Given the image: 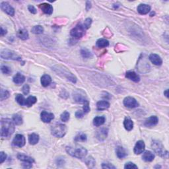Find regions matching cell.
<instances>
[{
  "instance_id": "obj_1",
  "label": "cell",
  "mask_w": 169,
  "mask_h": 169,
  "mask_svg": "<svg viewBox=\"0 0 169 169\" xmlns=\"http://www.w3.org/2000/svg\"><path fill=\"white\" fill-rule=\"evenodd\" d=\"M15 132V123L8 118L1 120V137L3 138H9Z\"/></svg>"
},
{
  "instance_id": "obj_2",
  "label": "cell",
  "mask_w": 169,
  "mask_h": 169,
  "mask_svg": "<svg viewBox=\"0 0 169 169\" xmlns=\"http://www.w3.org/2000/svg\"><path fill=\"white\" fill-rule=\"evenodd\" d=\"M66 150L69 155L77 159H83L87 154V150L82 146H68Z\"/></svg>"
},
{
  "instance_id": "obj_3",
  "label": "cell",
  "mask_w": 169,
  "mask_h": 169,
  "mask_svg": "<svg viewBox=\"0 0 169 169\" xmlns=\"http://www.w3.org/2000/svg\"><path fill=\"white\" fill-rule=\"evenodd\" d=\"M151 147L159 156L167 159L168 156V152L164 149V147L161 141L155 140L151 143Z\"/></svg>"
},
{
  "instance_id": "obj_4",
  "label": "cell",
  "mask_w": 169,
  "mask_h": 169,
  "mask_svg": "<svg viewBox=\"0 0 169 169\" xmlns=\"http://www.w3.org/2000/svg\"><path fill=\"white\" fill-rule=\"evenodd\" d=\"M51 132L54 136L56 137H63L65 136L67 132V127L64 124L56 123L52 126Z\"/></svg>"
},
{
  "instance_id": "obj_5",
  "label": "cell",
  "mask_w": 169,
  "mask_h": 169,
  "mask_svg": "<svg viewBox=\"0 0 169 169\" xmlns=\"http://www.w3.org/2000/svg\"><path fill=\"white\" fill-rule=\"evenodd\" d=\"M85 31L86 29L84 27L83 24H79L75 26L73 29H72L70 32V34L74 39H79L85 34Z\"/></svg>"
},
{
  "instance_id": "obj_6",
  "label": "cell",
  "mask_w": 169,
  "mask_h": 169,
  "mask_svg": "<svg viewBox=\"0 0 169 169\" xmlns=\"http://www.w3.org/2000/svg\"><path fill=\"white\" fill-rule=\"evenodd\" d=\"M1 57L5 59H21V57H19L14 52L9 50H3L1 51Z\"/></svg>"
},
{
  "instance_id": "obj_7",
  "label": "cell",
  "mask_w": 169,
  "mask_h": 169,
  "mask_svg": "<svg viewBox=\"0 0 169 169\" xmlns=\"http://www.w3.org/2000/svg\"><path fill=\"white\" fill-rule=\"evenodd\" d=\"M124 104L126 107L129 108H134L139 106V103H137L136 100H135L134 98L131 97H126L125 99H124Z\"/></svg>"
},
{
  "instance_id": "obj_8",
  "label": "cell",
  "mask_w": 169,
  "mask_h": 169,
  "mask_svg": "<svg viewBox=\"0 0 169 169\" xmlns=\"http://www.w3.org/2000/svg\"><path fill=\"white\" fill-rule=\"evenodd\" d=\"M26 143L25 137L21 134H17L13 140V144L18 147H23Z\"/></svg>"
},
{
  "instance_id": "obj_9",
  "label": "cell",
  "mask_w": 169,
  "mask_h": 169,
  "mask_svg": "<svg viewBox=\"0 0 169 169\" xmlns=\"http://www.w3.org/2000/svg\"><path fill=\"white\" fill-rule=\"evenodd\" d=\"M1 9L2 11L6 13L7 14L10 15V16H14L15 15V9L12 6H11L7 2H1Z\"/></svg>"
},
{
  "instance_id": "obj_10",
  "label": "cell",
  "mask_w": 169,
  "mask_h": 169,
  "mask_svg": "<svg viewBox=\"0 0 169 169\" xmlns=\"http://www.w3.org/2000/svg\"><path fill=\"white\" fill-rule=\"evenodd\" d=\"M145 145L144 141H142V140H139L135 144L133 151H134V153L135 155H140L141 153L143 152L144 150H145Z\"/></svg>"
},
{
  "instance_id": "obj_11",
  "label": "cell",
  "mask_w": 169,
  "mask_h": 169,
  "mask_svg": "<svg viewBox=\"0 0 169 169\" xmlns=\"http://www.w3.org/2000/svg\"><path fill=\"white\" fill-rule=\"evenodd\" d=\"M41 118L42 121L44 122V123H50L52 120H54V114H52V113L43 111V112H41Z\"/></svg>"
},
{
  "instance_id": "obj_12",
  "label": "cell",
  "mask_w": 169,
  "mask_h": 169,
  "mask_svg": "<svg viewBox=\"0 0 169 169\" xmlns=\"http://www.w3.org/2000/svg\"><path fill=\"white\" fill-rule=\"evenodd\" d=\"M108 133V128H102L101 130L97 131L96 137L99 141H104V140L107 137Z\"/></svg>"
},
{
  "instance_id": "obj_13",
  "label": "cell",
  "mask_w": 169,
  "mask_h": 169,
  "mask_svg": "<svg viewBox=\"0 0 169 169\" xmlns=\"http://www.w3.org/2000/svg\"><path fill=\"white\" fill-rule=\"evenodd\" d=\"M158 122H159V119H158L156 116H152L149 117L148 119L146 120L144 125L147 127V128L148 127L149 128H151V127L156 126Z\"/></svg>"
},
{
  "instance_id": "obj_14",
  "label": "cell",
  "mask_w": 169,
  "mask_h": 169,
  "mask_svg": "<svg viewBox=\"0 0 169 169\" xmlns=\"http://www.w3.org/2000/svg\"><path fill=\"white\" fill-rule=\"evenodd\" d=\"M39 7L45 14L47 15H52L53 13V10H54L53 7L50 4L46 3H44L39 5Z\"/></svg>"
},
{
  "instance_id": "obj_15",
  "label": "cell",
  "mask_w": 169,
  "mask_h": 169,
  "mask_svg": "<svg viewBox=\"0 0 169 169\" xmlns=\"http://www.w3.org/2000/svg\"><path fill=\"white\" fill-rule=\"evenodd\" d=\"M149 59L155 66H161L163 64L161 57L156 54H151L149 57Z\"/></svg>"
},
{
  "instance_id": "obj_16",
  "label": "cell",
  "mask_w": 169,
  "mask_h": 169,
  "mask_svg": "<svg viewBox=\"0 0 169 169\" xmlns=\"http://www.w3.org/2000/svg\"><path fill=\"white\" fill-rule=\"evenodd\" d=\"M151 11V7L147 4H140L137 7V11L141 15H146Z\"/></svg>"
},
{
  "instance_id": "obj_17",
  "label": "cell",
  "mask_w": 169,
  "mask_h": 169,
  "mask_svg": "<svg viewBox=\"0 0 169 169\" xmlns=\"http://www.w3.org/2000/svg\"><path fill=\"white\" fill-rule=\"evenodd\" d=\"M126 77L135 83H138L140 81V77L136 73L134 72H128L126 73Z\"/></svg>"
},
{
  "instance_id": "obj_18",
  "label": "cell",
  "mask_w": 169,
  "mask_h": 169,
  "mask_svg": "<svg viewBox=\"0 0 169 169\" xmlns=\"http://www.w3.org/2000/svg\"><path fill=\"white\" fill-rule=\"evenodd\" d=\"M17 159L20 160V161L24 162L25 163L32 164L33 163H34V160L33 158L27 156L26 155L21 154V153H19V154L17 155Z\"/></svg>"
},
{
  "instance_id": "obj_19",
  "label": "cell",
  "mask_w": 169,
  "mask_h": 169,
  "mask_svg": "<svg viewBox=\"0 0 169 169\" xmlns=\"http://www.w3.org/2000/svg\"><path fill=\"white\" fill-rule=\"evenodd\" d=\"M142 159L145 162H151L155 159V155L150 151H146L144 152Z\"/></svg>"
},
{
  "instance_id": "obj_20",
  "label": "cell",
  "mask_w": 169,
  "mask_h": 169,
  "mask_svg": "<svg viewBox=\"0 0 169 169\" xmlns=\"http://www.w3.org/2000/svg\"><path fill=\"white\" fill-rule=\"evenodd\" d=\"M41 82L42 86L44 87H46L50 85L51 82H52V78H51V77L49 75L45 74L42 75L41 79Z\"/></svg>"
},
{
  "instance_id": "obj_21",
  "label": "cell",
  "mask_w": 169,
  "mask_h": 169,
  "mask_svg": "<svg viewBox=\"0 0 169 169\" xmlns=\"http://www.w3.org/2000/svg\"><path fill=\"white\" fill-rule=\"evenodd\" d=\"M13 81L15 84H21L25 81V77L21 74V73H17V74L13 77Z\"/></svg>"
},
{
  "instance_id": "obj_22",
  "label": "cell",
  "mask_w": 169,
  "mask_h": 169,
  "mask_svg": "<svg viewBox=\"0 0 169 169\" xmlns=\"http://www.w3.org/2000/svg\"><path fill=\"white\" fill-rule=\"evenodd\" d=\"M97 109L99 110H104L110 107V103L106 101H101L97 104Z\"/></svg>"
},
{
  "instance_id": "obj_23",
  "label": "cell",
  "mask_w": 169,
  "mask_h": 169,
  "mask_svg": "<svg viewBox=\"0 0 169 169\" xmlns=\"http://www.w3.org/2000/svg\"><path fill=\"white\" fill-rule=\"evenodd\" d=\"M39 135L37 133H31L28 136V142L30 145H36V144L39 141Z\"/></svg>"
},
{
  "instance_id": "obj_24",
  "label": "cell",
  "mask_w": 169,
  "mask_h": 169,
  "mask_svg": "<svg viewBox=\"0 0 169 169\" xmlns=\"http://www.w3.org/2000/svg\"><path fill=\"white\" fill-rule=\"evenodd\" d=\"M116 155L119 159H122L127 156V153L124 147L122 146H118L116 148Z\"/></svg>"
},
{
  "instance_id": "obj_25",
  "label": "cell",
  "mask_w": 169,
  "mask_h": 169,
  "mask_svg": "<svg viewBox=\"0 0 169 169\" xmlns=\"http://www.w3.org/2000/svg\"><path fill=\"white\" fill-rule=\"evenodd\" d=\"M124 126L126 130L131 131L133 128V122L130 118L126 117L124 121Z\"/></svg>"
},
{
  "instance_id": "obj_26",
  "label": "cell",
  "mask_w": 169,
  "mask_h": 169,
  "mask_svg": "<svg viewBox=\"0 0 169 169\" xmlns=\"http://www.w3.org/2000/svg\"><path fill=\"white\" fill-rule=\"evenodd\" d=\"M17 37H18L20 39L23 40V41H26L28 39V31L26 29H20L18 32H17Z\"/></svg>"
},
{
  "instance_id": "obj_27",
  "label": "cell",
  "mask_w": 169,
  "mask_h": 169,
  "mask_svg": "<svg viewBox=\"0 0 169 169\" xmlns=\"http://www.w3.org/2000/svg\"><path fill=\"white\" fill-rule=\"evenodd\" d=\"M105 120L106 118L104 116H97L93 120V124L97 127L101 126L104 124Z\"/></svg>"
},
{
  "instance_id": "obj_28",
  "label": "cell",
  "mask_w": 169,
  "mask_h": 169,
  "mask_svg": "<svg viewBox=\"0 0 169 169\" xmlns=\"http://www.w3.org/2000/svg\"><path fill=\"white\" fill-rule=\"evenodd\" d=\"M73 99L75 101L79 103H84L87 101V99L84 98L83 95H82L79 93H75L73 94Z\"/></svg>"
},
{
  "instance_id": "obj_29",
  "label": "cell",
  "mask_w": 169,
  "mask_h": 169,
  "mask_svg": "<svg viewBox=\"0 0 169 169\" xmlns=\"http://www.w3.org/2000/svg\"><path fill=\"white\" fill-rule=\"evenodd\" d=\"M96 45L99 48H106L109 46V42L106 39H100L97 41Z\"/></svg>"
},
{
  "instance_id": "obj_30",
  "label": "cell",
  "mask_w": 169,
  "mask_h": 169,
  "mask_svg": "<svg viewBox=\"0 0 169 169\" xmlns=\"http://www.w3.org/2000/svg\"><path fill=\"white\" fill-rule=\"evenodd\" d=\"M37 101V99L36 97L29 96L27 99H26L25 106H27V107H30V106H32L33 104L36 103Z\"/></svg>"
},
{
  "instance_id": "obj_31",
  "label": "cell",
  "mask_w": 169,
  "mask_h": 169,
  "mask_svg": "<svg viewBox=\"0 0 169 169\" xmlns=\"http://www.w3.org/2000/svg\"><path fill=\"white\" fill-rule=\"evenodd\" d=\"M13 121L15 123V125H17V126L21 125L23 122V118H22L21 116L18 114H14L13 116Z\"/></svg>"
},
{
  "instance_id": "obj_32",
  "label": "cell",
  "mask_w": 169,
  "mask_h": 169,
  "mask_svg": "<svg viewBox=\"0 0 169 169\" xmlns=\"http://www.w3.org/2000/svg\"><path fill=\"white\" fill-rule=\"evenodd\" d=\"M81 54L84 58H91L93 57V54L88 49L82 48L81 50Z\"/></svg>"
},
{
  "instance_id": "obj_33",
  "label": "cell",
  "mask_w": 169,
  "mask_h": 169,
  "mask_svg": "<svg viewBox=\"0 0 169 169\" xmlns=\"http://www.w3.org/2000/svg\"><path fill=\"white\" fill-rule=\"evenodd\" d=\"M31 31H32L33 34H42L44 32V28L41 25H37V26H34V27L31 29Z\"/></svg>"
},
{
  "instance_id": "obj_34",
  "label": "cell",
  "mask_w": 169,
  "mask_h": 169,
  "mask_svg": "<svg viewBox=\"0 0 169 169\" xmlns=\"http://www.w3.org/2000/svg\"><path fill=\"white\" fill-rule=\"evenodd\" d=\"M15 100L21 106H25L26 99H24V97L22 95L17 94L15 97Z\"/></svg>"
},
{
  "instance_id": "obj_35",
  "label": "cell",
  "mask_w": 169,
  "mask_h": 169,
  "mask_svg": "<svg viewBox=\"0 0 169 169\" xmlns=\"http://www.w3.org/2000/svg\"><path fill=\"white\" fill-rule=\"evenodd\" d=\"M87 135L83 133H79L75 137V141L77 142H84L87 141Z\"/></svg>"
},
{
  "instance_id": "obj_36",
  "label": "cell",
  "mask_w": 169,
  "mask_h": 169,
  "mask_svg": "<svg viewBox=\"0 0 169 169\" xmlns=\"http://www.w3.org/2000/svg\"><path fill=\"white\" fill-rule=\"evenodd\" d=\"M9 96H10V93L7 90L1 89V93H0V100H1V101L8 99V98L9 97Z\"/></svg>"
},
{
  "instance_id": "obj_37",
  "label": "cell",
  "mask_w": 169,
  "mask_h": 169,
  "mask_svg": "<svg viewBox=\"0 0 169 169\" xmlns=\"http://www.w3.org/2000/svg\"><path fill=\"white\" fill-rule=\"evenodd\" d=\"M85 163L88 166L89 168H93L95 165V160L92 157H89L87 159L85 160Z\"/></svg>"
},
{
  "instance_id": "obj_38",
  "label": "cell",
  "mask_w": 169,
  "mask_h": 169,
  "mask_svg": "<svg viewBox=\"0 0 169 169\" xmlns=\"http://www.w3.org/2000/svg\"><path fill=\"white\" fill-rule=\"evenodd\" d=\"M70 118V114L68 111H64L60 116V119L62 122H66Z\"/></svg>"
},
{
  "instance_id": "obj_39",
  "label": "cell",
  "mask_w": 169,
  "mask_h": 169,
  "mask_svg": "<svg viewBox=\"0 0 169 169\" xmlns=\"http://www.w3.org/2000/svg\"><path fill=\"white\" fill-rule=\"evenodd\" d=\"M1 72L5 75H9L10 73H11V69L6 66H1Z\"/></svg>"
},
{
  "instance_id": "obj_40",
  "label": "cell",
  "mask_w": 169,
  "mask_h": 169,
  "mask_svg": "<svg viewBox=\"0 0 169 169\" xmlns=\"http://www.w3.org/2000/svg\"><path fill=\"white\" fill-rule=\"evenodd\" d=\"M22 91H23V93L24 95H28L30 92L29 85H28V84H24V86L23 87V89H22Z\"/></svg>"
},
{
  "instance_id": "obj_41",
  "label": "cell",
  "mask_w": 169,
  "mask_h": 169,
  "mask_svg": "<svg viewBox=\"0 0 169 169\" xmlns=\"http://www.w3.org/2000/svg\"><path fill=\"white\" fill-rule=\"evenodd\" d=\"M91 23H92V19L90 18H87L84 21L83 26L85 28V29H88V28L90 27Z\"/></svg>"
},
{
  "instance_id": "obj_42",
  "label": "cell",
  "mask_w": 169,
  "mask_h": 169,
  "mask_svg": "<svg viewBox=\"0 0 169 169\" xmlns=\"http://www.w3.org/2000/svg\"><path fill=\"white\" fill-rule=\"evenodd\" d=\"M90 111V107H89V103L88 101L84 103L83 106V112L84 113H88Z\"/></svg>"
},
{
  "instance_id": "obj_43",
  "label": "cell",
  "mask_w": 169,
  "mask_h": 169,
  "mask_svg": "<svg viewBox=\"0 0 169 169\" xmlns=\"http://www.w3.org/2000/svg\"><path fill=\"white\" fill-rule=\"evenodd\" d=\"M124 168H138L137 166L135 165L134 163H131V162H129V163H126L124 166Z\"/></svg>"
},
{
  "instance_id": "obj_44",
  "label": "cell",
  "mask_w": 169,
  "mask_h": 169,
  "mask_svg": "<svg viewBox=\"0 0 169 169\" xmlns=\"http://www.w3.org/2000/svg\"><path fill=\"white\" fill-rule=\"evenodd\" d=\"M102 168H108V169H111V168L115 169L116 166L112 165V164H110V163H103L102 164Z\"/></svg>"
},
{
  "instance_id": "obj_45",
  "label": "cell",
  "mask_w": 169,
  "mask_h": 169,
  "mask_svg": "<svg viewBox=\"0 0 169 169\" xmlns=\"http://www.w3.org/2000/svg\"><path fill=\"white\" fill-rule=\"evenodd\" d=\"M6 159H7V155L5 154V153L3 152V151L0 152V164L3 163V162L5 161Z\"/></svg>"
},
{
  "instance_id": "obj_46",
  "label": "cell",
  "mask_w": 169,
  "mask_h": 169,
  "mask_svg": "<svg viewBox=\"0 0 169 169\" xmlns=\"http://www.w3.org/2000/svg\"><path fill=\"white\" fill-rule=\"evenodd\" d=\"M84 114V112H83V111L78 110L75 112V117H76L77 118H82L83 117Z\"/></svg>"
},
{
  "instance_id": "obj_47",
  "label": "cell",
  "mask_w": 169,
  "mask_h": 169,
  "mask_svg": "<svg viewBox=\"0 0 169 169\" xmlns=\"http://www.w3.org/2000/svg\"><path fill=\"white\" fill-rule=\"evenodd\" d=\"M65 163V161H64V159L63 157H59L57 158L56 160V164L57 165L60 166V165H63V164Z\"/></svg>"
},
{
  "instance_id": "obj_48",
  "label": "cell",
  "mask_w": 169,
  "mask_h": 169,
  "mask_svg": "<svg viewBox=\"0 0 169 169\" xmlns=\"http://www.w3.org/2000/svg\"><path fill=\"white\" fill-rule=\"evenodd\" d=\"M28 11H29L32 14H36V13H37L36 8H35L33 5H29L28 7Z\"/></svg>"
},
{
  "instance_id": "obj_49",
  "label": "cell",
  "mask_w": 169,
  "mask_h": 169,
  "mask_svg": "<svg viewBox=\"0 0 169 169\" xmlns=\"http://www.w3.org/2000/svg\"><path fill=\"white\" fill-rule=\"evenodd\" d=\"M7 34V30L6 29H4L3 28V26H1V32H0V35H1V37L4 36V35H5Z\"/></svg>"
},
{
  "instance_id": "obj_50",
  "label": "cell",
  "mask_w": 169,
  "mask_h": 169,
  "mask_svg": "<svg viewBox=\"0 0 169 169\" xmlns=\"http://www.w3.org/2000/svg\"><path fill=\"white\" fill-rule=\"evenodd\" d=\"M91 8V1H87L86 3V9L87 11H89Z\"/></svg>"
},
{
  "instance_id": "obj_51",
  "label": "cell",
  "mask_w": 169,
  "mask_h": 169,
  "mask_svg": "<svg viewBox=\"0 0 169 169\" xmlns=\"http://www.w3.org/2000/svg\"><path fill=\"white\" fill-rule=\"evenodd\" d=\"M168 89H166L165 91H164V95H165V96L166 97H168Z\"/></svg>"
},
{
  "instance_id": "obj_52",
  "label": "cell",
  "mask_w": 169,
  "mask_h": 169,
  "mask_svg": "<svg viewBox=\"0 0 169 169\" xmlns=\"http://www.w3.org/2000/svg\"><path fill=\"white\" fill-rule=\"evenodd\" d=\"M155 15V13L154 12H152L151 13V15H150V16L151 17H153V15Z\"/></svg>"
}]
</instances>
